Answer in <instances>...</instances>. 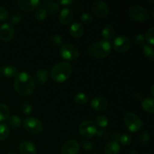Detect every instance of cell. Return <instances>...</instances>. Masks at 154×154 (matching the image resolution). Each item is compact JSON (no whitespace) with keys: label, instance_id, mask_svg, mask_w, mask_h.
<instances>
[{"label":"cell","instance_id":"6da1fadb","mask_svg":"<svg viewBox=\"0 0 154 154\" xmlns=\"http://www.w3.org/2000/svg\"><path fill=\"white\" fill-rule=\"evenodd\" d=\"M14 90L21 96H29L34 91L35 83L31 75L26 72L17 74L14 82Z\"/></svg>","mask_w":154,"mask_h":154},{"label":"cell","instance_id":"7a4b0ae2","mask_svg":"<svg viewBox=\"0 0 154 154\" xmlns=\"http://www.w3.org/2000/svg\"><path fill=\"white\" fill-rule=\"evenodd\" d=\"M72 72V66L68 62H61L51 69V76L54 81L62 83L69 78Z\"/></svg>","mask_w":154,"mask_h":154},{"label":"cell","instance_id":"3957f363","mask_svg":"<svg viewBox=\"0 0 154 154\" xmlns=\"http://www.w3.org/2000/svg\"><path fill=\"white\" fill-rule=\"evenodd\" d=\"M111 51V45L107 41H99L89 47L88 54L96 58H105L108 57Z\"/></svg>","mask_w":154,"mask_h":154},{"label":"cell","instance_id":"277c9868","mask_svg":"<svg viewBox=\"0 0 154 154\" xmlns=\"http://www.w3.org/2000/svg\"><path fill=\"white\" fill-rule=\"evenodd\" d=\"M123 120L127 129L132 132H136L139 131L140 129H142L144 125L142 120L132 112L126 113L123 117Z\"/></svg>","mask_w":154,"mask_h":154},{"label":"cell","instance_id":"5b68a950","mask_svg":"<svg viewBox=\"0 0 154 154\" xmlns=\"http://www.w3.org/2000/svg\"><path fill=\"white\" fill-rule=\"evenodd\" d=\"M60 54L64 60L68 61H74L79 56V50L72 44H65L61 47Z\"/></svg>","mask_w":154,"mask_h":154},{"label":"cell","instance_id":"8992f818","mask_svg":"<svg viewBox=\"0 0 154 154\" xmlns=\"http://www.w3.org/2000/svg\"><path fill=\"white\" fill-rule=\"evenodd\" d=\"M23 127L30 133L38 134L43 130V123L36 117H28L23 120Z\"/></svg>","mask_w":154,"mask_h":154},{"label":"cell","instance_id":"52a82bcc","mask_svg":"<svg viewBox=\"0 0 154 154\" xmlns=\"http://www.w3.org/2000/svg\"><path fill=\"white\" fill-rule=\"evenodd\" d=\"M129 14L131 18L137 21H146L150 18L148 11L139 5H132L129 8Z\"/></svg>","mask_w":154,"mask_h":154},{"label":"cell","instance_id":"ba28073f","mask_svg":"<svg viewBox=\"0 0 154 154\" xmlns=\"http://www.w3.org/2000/svg\"><path fill=\"white\" fill-rule=\"evenodd\" d=\"M80 135L85 138H93L97 132L96 124L90 120H85L80 124L78 128Z\"/></svg>","mask_w":154,"mask_h":154},{"label":"cell","instance_id":"9c48e42d","mask_svg":"<svg viewBox=\"0 0 154 154\" xmlns=\"http://www.w3.org/2000/svg\"><path fill=\"white\" fill-rule=\"evenodd\" d=\"M131 45V42L129 39L125 35L117 36L113 42V48L116 51L120 53L126 52L129 49Z\"/></svg>","mask_w":154,"mask_h":154},{"label":"cell","instance_id":"30bf717a","mask_svg":"<svg viewBox=\"0 0 154 154\" xmlns=\"http://www.w3.org/2000/svg\"><path fill=\"white\" fill-rule=\"evenodd\" d=\"M92 11L97 17L100 18H104L108 16L109 14L108 6L105 2L98 0L95 1L92 4Z\"/></svg>","mask_w":154,"mask_h":154},{"label":"cell","instance_id":"8fae6325","mask_svg":"<svg viewBox=\"0 0 154 154\" xmlns=\"http://www.w3.org/2000/svg\"><path fill=\"white\" fill-rule=\"evenodd\" d=\"M14 35V28L12 24L5 23L0 26V38L8 42L11 40Z\"/></svg>","mask_w":154,"mask_h":154},{"label":"cell","instance_id":"7c38bea8","mask_svg":"<svg viewBox=\"0 0 154 154\" xmlns=\"http://www.w3.org/2000/svg\"><path fill=\"white\" fill-rule=\"evenodd\" d=\"M80 150V144L73 139L69 140L63 144L61 148L62 154H77Z\"/></svg>","mask_w":154,"mask_h":154},{"label":"cell","instance_id":"4fadbf2b","mask_svg":"<svg viewBox=\"0 0 154 154\" xmlns=\"http://www.w3.org/2000/svg\"><path fill=\"white\" fill-rule=\"evenodd\" d=\"M90 105L94 111H103L108 108V100L102 96H96L92 99Z\"/></svg>","mask_w":154,"mask_h":154},{"label":"cell","instance_id":"5bb4252c","mask_svg":"<svg viewBox=\"0 0 154 154\" xmlns=\"http://www.w3.org/2000/svg\"><path fill=\"white\" fill-rule=\"evenodd\" d=\"M41 4L39 0H19L17 1V5L23 11H34L36 8L38 7Z\"/></svg>","mask_w":154,"mask_h":154},{"label":"cell","instance_id":"9a60e30c","mask_svg":"<svg viewBox=\"0 0 154 154\" xmlns=\"http://www.w3.org/2000/svg\"><path fill=\"white\" fill-rule=\"evenodd\" d=\"M74 17V11L69 8H64L62 9L59 15V20L62 25H68L70 23Z\"/></svg>","mask_w":154,"mask_h":154},{"label":"cell","instance_id":"2e32d148","mask_svg":"<svg viewBox=\"0 0 154 154\" xmlns=\"http://www.w3.org/2000/svg\"><path fill=\"white\" fill-rule=\"evenodd\" d=\"M20 153L21 154H36L35 146L29 141H23L19 146Z\"/></svg>","mask_w":154,"mask_h":154},{"label":"cell","instance_id":"e0dca14e","mask_svg":"<svg viewBox=\"0 0 154 154\" xmlns=\"http://www.w3.org/2000/svg\"><path fill=\"white\" fill-rule=\"evenodd\" d=\"M84 27L81 23L75 22L71 25L69 33L74 38H80L84 35Z\"/></svg>","mask_w":154,"mask_h":154},{"label":"cell","instance_id":"ac0fdd59","mask_svg":"<svg viewBox=\"0 0 154 154\" xmlns=\"http://www.w3.org/2000/svg\"><path fill=\"white\" fill-rule=\"evenodd\" d=\"M48 78H49V75L48 71L45 69H40L36 72L33 81L38 85H44L48 81Z\"/></svg>","mask_w":154,"mask_h":154},{"label":"cell","instance_id":"d6986e66","mask_svg":"<svg viewBox=\"0 0 154 154\" xmlns=\"http://www.w3.org/2000/svg\"><path fill=\"white\" fill-rule=\"evenodd\" d=\"M0 75L4 78H12L17 75V69L14 66H3L0 68Z\"/></svg>","mask_w":154,"mask_h":154},{"label":"cell","instance_id":"ffe728a7","mask_svg":"<svg viewBox=\"0 0 154 154\" xmlns=\"http://www.w3.org/2000/svg\"><path fill=\"white\" fill-rule=\"evenodd\" d=\"M102 35L103 38L105 39V41L108 42V40H111L114 37V35H115V29L111 25L106 24L102 28Z\"/></svg>","mask_w":154,"mask_h":154},{"label":"cell","instance_id":"44dd1931","mask_svg":"<svg viewBox=\"0 0 154 154\" xmlns=\"http://www.w3.org/2000/svg\"><path fill=\"white\" fill-rule=\"evenodd\" d=\"M120 151V144L114 141H109L105 147V154H119Z\"/></svg>","mask_w":154,"mask_h":154},{"label":"cell","instance_id":"7402d4cb","mask_svg":"<svg viewBox=\"0 0 154 154\" xmlns=\"http://www.w3.org/2000/svg\"><path fill=\"white\" fill-rule=\"evenodd\" d=\"M44 5H45V8L47 12H49L53 14H57L60 10V6H59L58 3L51 1V0H45L44 2Z\"/></svg>","mask_w":154,"mask_h":154},{"label":"cell","instance_id":"603a6c76","mask_svg":"<svg viewBox=\"0 0 154 154\" xmlns=\"http://www.w3.org/2000/svg\"><path fill=\"white\" fill-rule=\"evenodd\" d=\"M153 102L154 100L153 98H146L141 102V107L146 112L153 114L154 112Z\"/></svg>","mask_w":154,"mask_h":154},{"label":"cell","instance_id":"cb8c5ba5","mask_svg":"<svg viewBox=\"0 0 154 154\" xmlns=\"http://www.w3.org/2000/svg\"><path fill=\"white\" fill-rule=\"evenodd\" d=\"M142 51L146 58L148 59L150 61L153 62L154 60V51L153 47H151L149 45H147V44H144L143 45Z\"/></svg>","mask_w":154,"mask_h":154},{"label":"cell","instance_id":"d4e9b609","mask_svg":"<svg viewBox=\"0 0 154 154\" xmlns=\"http://www.w3.org/2000/svg\"><path fill=\"white\" fill-rule=\"evenodd\" d=\"M10 110L6 105L0 103V122L9 118Z\"/></svg>","mask_w":154,"mask_h":154},{"label":"cell","instance_id":"484cf974","mask_svg":"<svg viewBox=\"0 0 154 154\" xmlns=\"http://www.w3.org/2000/svg\"><path fill=\"white\" fill-rule=\"evenodd\" d=\"M10 135L9 127L5 123H0V140L4 141L7 139Z\"/></svg>","mask_w":154,"mask_h":154},{"label":"cell","instance_id":"4316f807","mask_svg":"<svg viewBox=\"0 0 154 154\" xmlns=\"http://www.w3.org/2000/svg\"><path fill=\"white\" fill-rule=\"evenodd\" d=\"M8 123L13 129H18L21 125V120L18 116L14 115L8 118Z\"/></svg>","mask_w":154,"mask_h":154},{"label":"cell","instance_id":"83f0119b","mask_svg":"<svg viewBox=\"0 0 154 154\" xmlns=\"http://www.w3.org/2000/svg\"><path fill=\"white\" fill-rule=\"evenodd\" d=\"M47 15H48V12L45 10V8L41 7L35 13V17L37 20L42 21L47 17Z\"/></svg>","mask_w":154,"mask_h":154},{"label":"cell","instance_id":"f1b7e54d","mask_svg":"<svg viewBox=\"0 0 154 154\" xmlns=\"http://www.w3.org/2000/svg\"><path fill=\"white\" fill-rule=\"evenodd\" d=\"M75 102L79 105H85L88 102V97L83 93H78L75 96Z\"/></svg>","mask_w":154,"mask_h":154},{"label":"cell","instance_id":"f546056e","mask_svg":"<svg viewBox=\"0 0 154 154\" xmlns=\"http://www.w3.org/2000/svg\"><path fill=\"white\" fill-rule=\"evenodd\" d=\"M96 123L100 128H105L108 125V119L105 115H99L96 119Z\"/></svg>","mask_w":154,"mask_h":154},{"label":"cell","instance_id":"4dcf8cb0","mask_svg":"<svg viewBox=\"0 0 154 154\" xmlns=\"http://www.w3.org/2000/svg\"><path fill=\"white\" fill-rule=\"evenodd\" d=\"M20 109L23 114L25 115H29L32 111V105L29 102H23L20 105Z\"/></svg>","mask_w":154,"mask_h":154},{"label":"cell","instance_id":"1f68e13d","mask_svg":"<svg viewBox=\"0 0 154 154\" xmlns=\"http://www.w3.org/2000/svg\"><path fill=\"white\" fill-rule=\"evenodd\" d=\"M62 42H63V39L62 37L58 34L53 35L51 37V43L55 48H58L60 45H62Z\"/></svg>","mask_w":154,"mask_h":154},{"label":"cell","instance_id":"d6a6232c","mask_svg":"<svg viewBox=\"0 0 154 154\" xmlns=\"http://www.w3.org/2000/svg\"><path fill=\"white\" fill-rule=\"evenodd\" d=\"M140 142L142 144H149L150 141V135L147 131H143L141 132L139 135Z\"/></svg>","mask_w":154,"mask_h":154},{"label":"cell","instance_id":"836d02e7","mask_svg":"<svg viewBox=\"0 0 154 154\" xmlns=\"http://www.w3.org/2000/svg\"><path fill=\"white\" fill-rule=\"evenodd\" d=\"M120 143H121L123 145L128 146L132 143V136L129 134H123V135H120V140H119Z\"/></svg>","mask_w":154,"mask_h":154},{"label":"cell","instance_id":"e575fe53","mask_svg":"<svg viewBox=\"0 0 154 154\" xmlns=\"http://www.w3.org/2000/svg\"><path fill=\"white\" fill-rule=\"evenodd\" d=\"M153 32H154V27H151L147 30L146 32V35H144L145 40L148 42L150 45H154V37H153Z\"/></svg>","mask_w":154,"mask_h":154},{"label":"cell","instance_id":"d590c367","mask_svg":"<svg viewBox=\"0 0 154 154\" xmlns=\"http://www.w3.org/2000/svg\"><path fill=\"white\" fill-rule=\"evenodd\" d=\"M81 20L83 23H84L90 24L93 22V17L90 13H88V12H84V13H83L82 14H81Z\"/></svg>","mask_w":154,"mask_h":154},{"label":"cell","instance_id":"8d00e7d4","mask_svg":"<svg viewBox=\"0 0 154 154\" xmlns=\"http://www.w3.org/2000/svg\"><path fill=\"white\" fill-rule=\"evenodd\" d=\"M81 145H82L83 148L84 150H87V151H90V150H93L95 147L94 144L92 141H89V140H84L81 141Z\"/></svg>","mask_w":154,"mask_h":154},{"label":"cell","instance_id":"74e56055","mask_svg":"<svg viewBox=\"0 0 154 154\" xmlns=\"http://www.w3.org/2000/svg\"><path fill=\"white\" fill-rule=\"evenodd\" d=\"M9 11L6 8L0 5V21L5 20L8 18Z\"/></svg>","mask_w":154,"mask_h":154},{"label":"cell","instance_id":"f35d334b","mask_svg":"<svg viewBox=\"0 0 154 154\" xmlns=\"http://www.w3.org/2000/svg\"><path fill=\"white\" fill-rule=\"evenodd\" d=\"M145 40V38H144V35L139 33V34H137L134 36L133 41L135 44L137 45H144V42Z\"/></svg>","mask_w":154,"mask_h":154},{"label":"cell","instance_id":"ab89813d","mask_svg":"<svg viewBox=\"0 0 154 154\" xmlns=\"http://www.w3.org/2000/svg\"><path fill=\"white\" fill-rule=\"evenodd\" d=\"M23 19V14L20 12H17L16 14L12 16L11 17V22L14 24H18Z\"/></svg>","mask_w":154,"mask_h":154},{"label":"cell","instance_id":"60d3db41","mask_svg":"<svg viewBox=\"0 0 154 154\" xmlns=\"http://www.w3.org/2000/svg\"><path fill=\"white\" fill-rule=\"evenodd\" d=\"M96 135H97L99 138H102V139H105V140L108 139V138H110V132H108V131L103 130V129H102V130L97 131V132H96Z\"/></svg>","mask_w":154,"mask_h":154},{"label":"cell","instance_id":"b9f144b4","mask_svg":"<svg viewBox=\"0 0 154 154\" xmlns=\"http://www.w3.org/2000/svg\"><path fill=\"white\" fill-rule=\"evenodd\" d=\"M120 135H121V134H120L119 132H114V133L112 134V135H111L112 141L118 143L119 140H120Z\"/></svg>","mask_w":154,"mask_h":154},{"label":"cell","instance_id":"7bdbcfd3","mask_svg":"<svg viewBox=\"0 0 154 154\" xmlns=\"http://www.w3.org/2000/svg\"><path fill=\"white\" fill-rule=\"evenodd\" d=\"M132 98L136 101H141L142 99V95L139 92H134L133 94H132Z\"/></svg>","mask_w":154,"mask_h":154},{"label":"cell","instance_id":"ee69618b","mask_svg":"<svg viewBox=\"0 0 154 154\" xmlns=\"http://www.w3.org/2000/svg\"><path fill=\"white\" fill-rule=\"evenodd\" d=\"M57 2L60 5H63L67 6L69 5H72L73 3V1L72 0H58Z\"/></svg>","mask_w":154,"mask_h":154},{"label":"cell","instance_id":"f6af8a7d","mask_svg":"<svg viewBox=\"0 0 154 154\" xmlns=\"http://www.w3.org/2000/svg\"><path fill=\"white\" fill-rule=\"evenodd\" d=\"M129 154H138V152H137V150H131L130 152H129Z\"/></svg>","mask_w":154,"mask_h":154},{"label":"cell","instance_id":"bcb514c9","mask_svg":"<svg viewBox=\"0 0 154 154\" xmlns=\"http://www.w3.org/2000/svg\"><path fill=\"white\" fill-rule=\"evenodd\" d=\"M153 89H154V86L153 85V86H152V87H151V89H150V93H151V96H154Z\"/></svg>","mask_w":154,"mask_h":154},{"label":"cell","instance_id":"7dc6e473","mask_svg":"<svg viewBox=\"0 0 154 154\" xmlns=\"http://www.w3.org/2000/svg\"><path fill=\"white\" fill-rule=\"evenodd\" d=\"M8 154H17V153H14V152H11V153H8Z\"/></svg>","mask_w":154,"mask_h":154},{"label":"cell","instance_id":"c3c4849f","mask_svg":"<svg viewBox=\"0 0 154 154\" xmlns=\"http://www.w3.org/2000/svg\"><path fill=\"white\" fill-rule=\"evenodd\" d=\"M93 154H99V153H93Z\"/></svg>","mask_w":154,"mask_h":154},{"label":"cell","instance_id":"681fc988","mask_svg":"<svg viewBox=\"0 0 154 154\" xmlns=\"http://www.w3.org/2000/svg\"><path fill=\"white\" fill-rule=\"evenodd\" d=\"M144 154H149V153H144Z\"/></svg>","mask_w":154,"mask_h":154}]
</instances>
